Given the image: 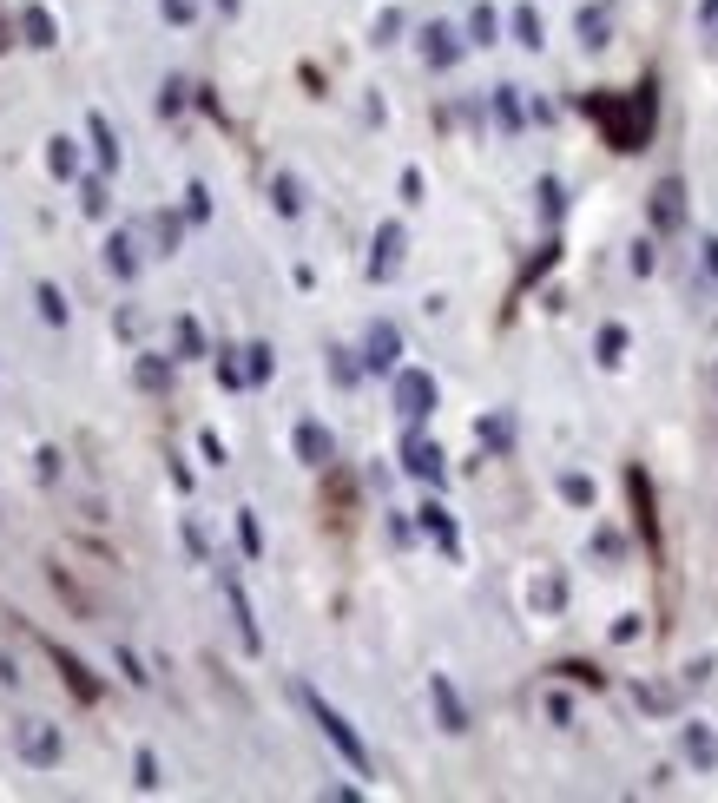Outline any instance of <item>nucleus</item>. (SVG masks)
Returning <instances> with one entry per match:
<instances>
[{"label":"nucleus","mask_w":718,"mask_h":803,"mask_svg":"<svg viewBox=\"0 0 718 803\" xmlns=\"http://www.w3.org/2000/svg\"><path fill=\"white\" fill-rule=\"evenodd\" d=\"M587 112L593 119H607V139L620 145V152H633L646 132H653V86H639L626 106H607V99H587Z\"/></svg>","instance_id":"f257e3e1"},{"label":"nucleus","mask_w":718,"mask_h":803,"mask_svg":"<svg viewBox=\"0 0 718 803\" xmlns=\"http://www.w3.org/2000/svg\"><path fill=\"white\" fill-rule=\"evenodd\" d=\"M297 698H304V711L317 718V731H323V738H330L336 751H343V764H350V771H363V777L376 771V764H369V751H363V738L350 731V718H343V711H336L330 698H323V692H310V685H297Z\"/></svg>","instance_id":"f03ea898"},{"label":"nucleus","mask_w":718,"mask_h":803,"mask_svg":"<svg viewBox=\"0 0 718 803\" xmlns=\"http://www.w3.org/2000/svg\"><path fill=\"white\" fill-rule=\"evenodd\" d=\"M14 744H20V757H27L33 771H53V764H60V725H47V718H20L14 725Z\"/></svg>","instance_id":"7ed1b4c3"},{"label":"nucleus","mask_w":718,"mask_h":803,"mask_svg":"<svg viewBox=\"0 0 718 803\" xmlns=\"http://www.w3.org/2000/svg\"><path fill=\"white\" fill-rule=\"evenodd\" d=\"M396 415L402 422H422V415H435V376L429 369H396Z\"/></svg>","instance_id":"20e7f679"},{"label":"nucleus","mask_w":718,"mask_h":803,"mask_svg":"<svg viewBox=\"0 0 718 803\" xmlns=\"http://www.w3.org/2000/svg\"><path fill=\"white\" fill-rule=\"evenodd\" d=\"M363 369H376V376H396V369H402V330H396V323H369Z\"/></svg>","instance_id":"39448f33"},{"label":"nucleus","mask_w":718,"mask_h":803,"mask_svg":"<svg viewBox=\"0 0 718 803\" xmlns=\"http://www.w3.org/2000/svg\"><path fill=\"white\" fill-rule=\"evenodd\" d=\"M402 468H409L415 481H429V488L448 474V468H442V448H435L429 435H409V441H402Z\"/></svg>","instance_id":"423d86ee"},{"label":"nucleus","mask_w":718,"mask_h":803,"mask_svg":"<svg viewBox=\"0 0 718 803\" xmlns=\"http://www.w3.org/2000/svg\"><path fill=\"white\" fill-rule=\"evenodd\" d=\"M653 224L659 231H679V224H686V185H679V178H659L653 185Z\"/></svg>","instance_id":"0eeeda50"},{"label":"nucleus","mask_w":718,"mask_h":803,"mask_svg":"<svg viewBox=\"0 0 718 803\" xmlns=\"http://www.w3.org/2000/svg\"><path fill=\"white\" fill-rule=\"evenodd\" d=\"M396 270H402V224H383V231H376V257H369V277L383 284Z\"/></svg>","instance_id":"6e6552de"},{"label":"nucleus","mask_w":718,"mask_h":803,"mask_svg":"<svg viewBox=\"0 0 718 803\" xmlns=\"http://www.w3.org/2000/svg\"><path fill=\"white\" fill-rule=\"evenodd\" d=\"M422 60H429V66H455V60H462V40H455V27H442V20H435V27H422Z\"/></svg>","instance_id":"1a4fd4ad"},{"label":"nucleus","mask_w":718,"mask_h":803,"mask_svg":"<svg viewBox=\"0 0 718 803\" xmlns=\"http://www.w3.org/2000/svg\"><path fill=\"white\" fill-rule=\"evenodd\" d=\"M330 455H336L330 428H317V422H297V461H310V468H323Z\"/></svg>","instance_id":"9d476101"},{"label":"nucleus","mask_w":718,"mask_h":803,"mask_svg":"<svg viewBox=\"0 0 718 803\" xmlns=\"http://www.w3.org/2000/svg\"><path fill=\"white\" fill-rule=\"evenodd\" d=\"M429 698H435V711H442V731H468V711H462V698H455V685H448L442 672L429 678Z\"/></svg>","instance_id":"9b49d317"},{"label":"nucleus","mask_w":718,"mask_h":803,"mask_svg":"<svg viewBox=\"0 0 718 803\" xmlns=\"http://www.w3.org/2000/svg\"><path fill=\"white\" fill-rule=\"evenodd\" d=\"M224 599H231V619H238V639H244V646H264V639H257V619H251V599H244V586L238 580H231V573H224Z\"/></svg>","instance_id":"f8f14e48"},{"label":"nucleus","mask_w":718,"mask_h":803,"mask_svg":"<svg viewBox=\"0 0 718 803\" xmlns=\"http://www.w3.org/2000/svg\"><path fill=\"white\" fill-rule=\"evenodd\" d=\"M415 514H422V527H429V534L442 540V553H455V520H448V507H442V501H422Z\"/></svg>","instance_id":"ddd939ff"},{"label":"nucleus","mask_w":718,"mask_h":803,"mask_svg":"<svg viewBox=\"0 0 718 803\" xmlns=\"http://www.w3.org/2000/svg\"><path fill=\"white\" fill-rule=\"evenodd\" d=\"M106 264H112V277H139V257H132V237L126 231L106 237Z\"/></svg>","instance_id":"4468645a"},{"label":"nucleus","mask_w":718,"mask_h":803,"mask_svg":"<svg viewBox=\"0 0 718 803\" xmlns=\"http://www.w3.org/2000/svg\"><path fill=\"white\" fill-rule=\"evenodd\" d=\"M20 33H27V47H53V40H60L47 7H27V14H20Z\"/></svg>","instance_id":"2eb2a0df"},{"label":"nucleus","mask_w":718,"mask_h":803,"mask_svg":"<svg viewBox=\"0 0 718 803\" xmlns=\"http://www.w3.org/2000/svg\"><path fill=\"white\" fill-rule=\"evenodd\" d=\"M686 757L699 764V771H712V764H718V738L705 725H686Z\"/></svg>","instance_id":"dca6fc26"},{"label":"nucleus","mask_w":718,"mask_h":803,"mask_svg":"<svg viewBox=\"0 0 718 803\" xmlns=\"http://www.w3.org/2000/svg\"><path fill=\"white\" fill-rule=\"evenodd\" d=\"M86 132H93V152H99V165L112 172V165H119V139H112V126H106V119L93 112V119H86Z\"/></svg>","instance_id":"f3484780"},{"label":"nucleus","mask_w":718,"mask_h":803,"mask_svg":"<svg viewBox=\"0 0 718 803\" xmlns=\"http://www.w3.org/2000/svg\"><path fill=\"white\" fill-rule=\"evenodd\" d=\"M53 659H60V672H66V685H73V692H80V698H99V685H93V678H86V665H80V659H73V652H60V646H53Z\"/></svg>","instance_id":"a211bd4d"},{"label":"nucleus","mask_w":718,"mask_h":803,"mask_svg":"<svg viewBox=\"0 0 718 803\" xmlns=\"http://www.w3.org/2000/svg\"><path fill=\"white\" fill-rule=\"evenodd\" d=\"M468 33H475V47H495V33H501L495 7H475V14H468Z\"/></svg>","instance_id":"6ab92c4d"},{"label":"nucleus","mask_w":718,"mask_h":803,"mask_svg":"<svg viewBox=\"0 0 718 803\" xmlns=\"http://www.w3.org/2000/svg\"><path fill=\"white\" fill-rule=\"evenodd\" d=\"M495 112H501V126H521V86H495Z\"/></svg>","instance_id":"aec40b11"},{"label":"nucleus","mask_w":718,"mask_h":803,"mask_svg":"<svg viewBox=\"0 0 718 803\" xmlns=\"http://www.w3.org/2000/svg\"><path fill=\"white\" fill-rule=\"evenodd\" d=\"M514 40H521V47H541V14H534V7H514Z\"/></svg>","instance_id":"412c9836"},{"label":"nucleus","mask_w":718,"mask_h":803,"mask_svg":"<svg viewBox=\"0 0 718 803\" xmlns=\"http://www.w3.org/2000/svg\"><path fill=\"white\" fill-rule=\"evenodd\" d=\"M47 165H53V172H60V178H73V172H80V152H73V139H53Z\"/></svg>","instance_id":"4be33fe9"},{"label":"nucleus","mask_w":718,"mask_h":803,"mask_svg":"<svg viewBox=\"0 0 718 803\" xmlns=\"http://www.w3.org/2000/svg\"><path fill=\"white\" fill-rule=\"evenodd\" d=\"M132 777H139V790H159L165 784V777H159V757H152V751L132 757Z\"/></svg>","instance_id":"5701e85b"},{"label":"nucleus","mask_w":718,"mask_h":803,"mask_svg":"<svg viewBox=\"0 0 718 803\" xmlns=\"http://www.w3.org/2000/svg\"><path fill=\"white\" fill-rule=\"evenodd\" d=\"M560 494H567L574 507H593V481H587V474H560Z\"/></svg>","instance_id":"b1692460"},{"label":"nucleus","mask_w":718,"mask_h":803,"mask_svg":"<svg viewBox=\"0 0 718 803\" xmlns=\"http://www.w3.org/2000/svg\"><path fill=\"white\" fill-rule=\"evenodd\" d=\"M33 297H40V316H47V323H66V297H60L53 284H40Z\"/></svg>","instance_id":"393cba45"},{"label":"nucleus","mask_w":718,"mask_h":803,"mask_svg":"<svg viewBox=\"0 0 718 803\" xmlns=\"http://www.w3.org/2000/svg\"><path fill=\"white\" fill-rule=\"evenodd\" d=\"M277 211H284V218H297V211H304V191H297V178H277Z\"/></svg>","instance_id":"a878e982"},{"label":"nucleus","mask_w":718,"mask_h":803,"mask_svg":"<svg viewBox=\"0 0 718 803\" xmlns=\"http://www.w3.org/2000/svg\"><path fill=\"white\" fill-rule=\"evenodd\" d=\"M244 356H251V363H244V376H251V382H264V376H271V349H264V343H251V349H244Z\"/></svg>","instance_id":"bb28decb"},{"label":"nucleus","mask_w":718,"mask_h":803,"mask_svg":"<svg viewBox=\"0 0 718 803\" xmlns=\"http://www.w3.org/2000/svg\"><path fill=\"white\" fill-rule=\"evenodd\" d=\"M185 218H192V224H205V218H211V191H205V185H192V191H185Z\"/></svg>","instance_id":"cd10ccee"},{"label":"nucleus","mask_w":718,"mask_h":803,"mask_svg":"<svg viewBox=\"0 0 718 803\" xmlns=\"http://www.w3.org/2000/svg\"><path fill=\"white\" fill-rule=\"evenodd\" d=\"M580 40H587V47H607V14H580Z\"/></svg>","instance_id":"c85d7f7f"},{"label":"nucleus","mask_w":718,"mask_h":803,"mask_svg":"<svg viewBox=\"0 0 718 803\" xmlns=\"http://www.w3.org/2000/svg\"><path fill=\"white\" fill-rule=\"evenodd\" d=\"M165 376H172V369H165L159 356H145V363H139V389H165Z\"/></svg>","instance_id":"c756f323"},{"label":"nucleus","mask_w":718,"mask_h":803,"mask_svg":"<svg viewBox=\"0 0 718 803\" xmlns=\"http://www.w3.org/2000/svg\"><path fill=\"white\" fill-rule=\"evenodd\" d=\"M620 349H626V330H620V323H607V330H600V356L620 363Z\"/></svg>","instance_id":"7c9ffc66"},{"label":"nucleus","mask_w":718,"mask_h":803,"mask_svg":"<svg viewBox=\"0 0 718 803\" xmlns=\"http://www.w3.org/2000/svg\"><path fill=\"white\" fill-rule=\"evenodd\" d=\"M178 349H185V356H198V349H205V336H198L192 316H178Z\"/></svg>","instance_id":"2f4dec72"},{"label":"nucleus","mask_w":718,"mask_h":803,"mask_svg":"<svg viewBox=\"0 0 718 803\" xmlns=\"http://www.w3.org/2000/svg\"><path fill=\"white\" fill-rule=\"evenodd\" d=\"M238 540H244V553H264V534H257V514H238Z\"/></svg>","instance_id":"473e14b6"},{"label":"nucleus","mask_w":718,"mask_h":803,"mask_svg":"<svg viewBox=\"0 0 718 803\" xmlns=\"http://www.w3.org/2000/svg\"><path fill=\"white\" fill-rule=\"evenodd\" d=\"M80 198H86V211H93V218H106V185H99V178H86Z\"/></svg>","instance_id":"72a5a7b5"},{"label":"nucleus","mask_w":718,"mask_h":803,"mask_svg":"<svg viewBox=\"0 0 718 803\" xmlns=\"http://www.w3.org/2000/svg\"><path fill=\"white\" fill-rule=\"evenodd\" d=\"M330 376H336V382H356V363H350V349H330Z\"/></svg>","instance_id":"f704fd0d"},{"label":"nucleus","mask_w":718,"mask_h":803,"mask_svg":"<svg viewBox=\"0 0 718 803\" xmlns=\"http://www.w3.org/2000/svg\"><path fill=\"white\" fill-rule=\"evenodd\" d=\"M218 382H224V389H244V382H251V376H244V369L231 363V356H218Z\"/></svg>","instance_id":"c9c22d12"},{"label":"nucleus","mask_w":718,"mask_h":803,"mask_svg":"<svg viewBox=\"0 0 718 803\" xmlns=\"http://www.w3.org/2000/svg\"><path fill=\"white\" fill-rule=\"evenodd\" d=\"M639 705H646V711H666L672 692H659V685H639Z\"/></svg>","instance_id":"e433bc0d"},{"label":"nucleus","mask_w":718,"mask_h":803,"mask_svg":"<svg viewBox=\"0 0 718 803\" xmlns=\"http://www.w3.org/2000/svg\"><path fill=\"white\" fill-rule=\"evenodd\" d=\"M699 27H705V40L718 47V0H705V7H699Z\"/></svg>","instance_id":"4c0bfd02"},{"label":"nucleus","mask_w":718,"mask_h":803,"mask_svg":"<svg viewBox=\"0 0 718 803\" xmlns=\"http://www.w3.org/2000/svg\"><path fill=\"white\" fill-rule=\"evenodd\" d=\"M541 205H547V218H560V205H567V198H560V185H554V178H547V185H541Z\"/></svg>","instance_id":"58836bf2"},{"label":"nucleus","mask_w":718,"mask_h":803,"mask_svg":"<svg viewBox=\"0 0 718 803\" xmlns=\"http://www.w3.org/2000/svg\"><path fill=\"white\" fill-rule=\"evenodd\" d=\"M165 20H192V0H165Z\"/></svg>","instance_id":"ea45409f"},{"label":"nucleus","mask_w":718,"mask_h":803,"mask_svg":"<svg viewBox=\"0 0 718 803\" xmlns=\"http://www.w3.org/2000/svg\"><path fill=\"white\" fill-rule=\"evenodd\" d=\"M705 264H712V277H718V237H705Z\"/></svg>","instance_id":"a19ab883"}]
</instances>
